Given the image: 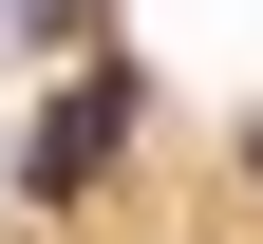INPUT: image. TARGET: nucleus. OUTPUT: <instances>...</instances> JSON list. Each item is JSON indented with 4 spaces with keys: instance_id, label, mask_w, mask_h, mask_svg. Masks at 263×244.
Segmentation results:
<instances>
[{
    "instance_id": "nucleus-2",
    "label": "nucleus",
    "mask_w": 263,
    "mask_h": 244,
    "mask_svg": "<svg viewBox=\"0 0 263 244\" xmlns=\"http://www.w3.org/2000/svg\"><path fill=\"white\" fill-rule=\"evenodd\" d=\"M57 19H76V0H57Z\"/></svg>"
},
{
    "instance_id": "nucleus-1",
    "label": "nucleus",
    "mask_w": 263,
    "mask_h": 244,
    "mask_svg": "<svg viewBox=\"0 0 263 244\" xmlns=\"http://www.w3.org/2000/svg\"><path fill=\"white\" fill-rule=\"evenodd\" d=\"M113 132H132V76H76L38 113V151H19V188H94V169H113Z\"/></svg>"
}]
</instances>
